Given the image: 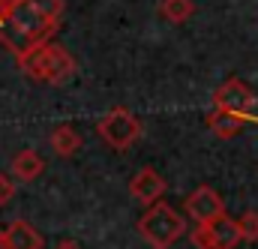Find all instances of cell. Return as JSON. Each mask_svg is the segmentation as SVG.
<instances>
[{
    "label": "cell",
    "instance_id": "12",
    "mask_svg": "<svg viewBox=\"0 0 258 249\" xmlns=\"http://www.w3.org/2000/svg\"><path fill=\"white\" fill-rule=\"evenodd\" d=\"M81 132L75 129V126H69V123H63V126H57L54 132H51V147H54V153L57 156H72L75 150H81Z\"/></svg>",
    "mask_w": 258,
    "mask_h": 249
},
{
    "label": "cell",
    "instance_id": "2",
    "mask_svg": "<svg viewBox=\"0 0 258 249\" xmlns=\"http://www.w3.org/2000/svg\"><path fill=\"white\" fill-rule=\"evenodd\" d=\"M18 69L30 81H39V84H63L75 75V60L63 45L45 42V45L33 48L30 54L18 57Z\"/></svg>",
    "mask_w": 258,
    "mask_h": 249
},
{
    "label": "cell",
    "instance_id": "11",
    "mask_svg": "<svg viewBox=\"0 0 258 249\" xmlns=\"http://www.w3.org/2000/svg\"><path fill=\"white\" fill-rule=\"evenodd\" d=\"M42 171H45V159H42L36 150H21V153H15V159H12V174H15V180L33 183Z\"/></svg>",
    "mask_w": 258,
    "mask_h": 249
},
{
    "label": "cell",
    "instance_id": "16",
    "mask_svg": "<svg viewBox=\"0 0 258 249\" xmlns=\"http://www.w3.org/2000/svg\"><path fill=\"white\" fill-rule=\"evenodd\" d=\"M12 6H15V0H0V24L6 21V15L12 12Z\"/></svg>",
    "mask_w": 258,
    "mask_h": 249
},
{
    "label": "cell",
    "instance_id": "15",
    "mask_svg": "<svg viewBox=\"0 0 258 249\" xmlns=\"http://www.w3.org/2000/svg\"><path fill=\"white\" fill-rule=\"evenodd\" d=\"M15 198V180L9 174H0V207H6Z\"/></svg>",
    "mask_w": 258,
    "mask_h": 249
},
{
    "label": "cell",
    "instance_id": "14",
    "mask_svg": "<svg viewBox=\"0 0 258 249\" xmlns=\"http://www.w3.org/2000/svg\"><path fill=\"white\" fill-rule=\"evenodd\" d=\"M240 231H243V240H249V243H255L258 240V210H246L240 219Z\"/></svg>",
    "mask_w": 258,
    "mask_h": 249
},
{
    "label": "cell",
    "instance_id": "3",
    "mask_svg": "<svg viewBox=\"0 0 258 249\" xmlns=\"http://www.w3.org/2000/svg\"><path fill=\"white\" fill-rule=\"evenodd\" d=\"M183 231H186L183 216L171 204H165V201L150 204L141 213V219H138V234L144 237L147 246H153V249H171L183 237Z\"/></svg>",
    "mask_w": 258,
    "mask_h": 249
},
{
    "label": "cell",
    "instance_id": "1",
    "mask_svg": "<svg viewBox=\"0 0 258 249\" xmlns=\"http://www.w3.org/2000/svg\"><path fill=\"white\" fill-rule=\"evenodd\" d=\"M63 18V0H15L12 12L0 24V42L18 57L45 45Z\"/></svg>",
    "mask_w": 258,
    "mask_h": 249
},
{
    "label": "cell",
    "instance_id": "8",
    "mask_svg": "<svg viewBox=\"0 0 258 249\" xmlns=\"http://www.w3.org/2000/svg\"><path fill=\"white\" fill-rule=\"evenodd\" d=\"M165 186H168V183H165V177H162L156 168H150V165H147V168H141V171L132 177L129 192H132L141 204H147V207H150V204H156V201L165 195Z\"/></svg>",
    "mask_w": 258,
    "mask_h": 249
},
{
    "label": "cell",
    "instance_id": "13",
    "mask_svg": "<svg viewBox=\"0 0 258 249\" xmlns=\"http://www.w3.org/2000/svg\"><path fill=\"white\" fill-rule=\"evenodd\" d=\"M159 15L171 24H183L195 15V3L192 0H162L159 3Z\"/></svg>",
    "mask_w": 258,
    "mask_h": 249
},
{
    "label": "cell",
    "instance_id": "6",
    "mask_svg": "<svg viewBox=\"0 0 258 249\" xmlns=\"http://www.w3.org/2000/svg\"><path fill=\"white\" fill-rule=\"evenodd\" d=\"M252 105H255V96H252V90L240 78H228L213 93V108H225V111H234L240 117H249L252 114Z\"/></svg>",
    "mask_w": 258,
    "mask_h": 249
},
{
    "label": "cell",
    "instance_id": "9",
    "mask_svg": "<svg viewBox=\"0 0 258 249\" xmlns=\"http://www.w3.org/2000/svg\"><path fill=\"white\" fill-rule=\"evenodd\" d=\"M0 249H42V234L30 228L24 219L0 228Z\"/></svg>",
    "mask_w": 258,
    "mask_h": 249
},
{
    "label": "cell",
    "instance_id": "7",
    "mask_svg": "<svg viewBox=\"0 0 258 249\" xmlns=\"http://www.w3.org/2000/svg\"><path fill=\"white\" fill-rule=\"evenodd\" d=\"M186 213L201 225V222H210V219L222 216V213H225V204H222V198H219L216 189L198 186V189H192L189 198H186Z\"/></svg>",
    "mask_w": 258,
    "mask_h": 249
},
{
    "label": "cell",
    "instance_id": "5",
    "mask_svg": "<svg viewBox=\"0 0 258 249\" xmlns=\"http://www.w3.org/2000/svg\"><path fill=\"white\" fill-rule=\"evenodd\" d=\"M240 240H243L240 222L231 219L228 213H222V216H216L210 222L195 225V231H192L195 249H237Z\"/></svg>",
    "mask_w": 258,
    "mask_h": 249
},
{
    "label": "cell",
    "instance_id": "17",
    "mask_svg": "<svg viewBox=\"0 0 258 249\" xmlns=\"http://www.w3.org/2000/svg\"><path fill=\"white\" fill-rule=\"evenodd\" d=\"M54 249H81V246H78L75 240H60V243H57Z\"/></svg>",
    "mask_w": 258,
    "mask_h": 249
},
{
    "label": "cell",
    "instance_id": "4",
    "mask_svg": "<svg viewBox=\"0 0 258 249\" xmlns=\"http://www.w3.org/2000/svg\"><path fill=\"white\" fill-rule=\"evenodd\" d=\"M99 138L111 147V150H129L138 138H141V120L129 111V108H111L99 126H96Z\"/></svg>",
    "mask_w": 258,
    "mask_h": 249
},
{
    "label": "cell",
    "instance_id": "10",
    "mask_svg": "<svg viewBox=\"0 0 258 249\" xmlns=\"http://www.w3.org/2000/svg\"><path fill=\"white\" fill-rule=\"evenodd\" d=\"M207 126L219 138H237L243 132V126H246V117H240L234 111H225V108H213L207 114Z\"/></svg>",
    "mask_w": 258,
    "mask_h": 249
}]
</instances>
